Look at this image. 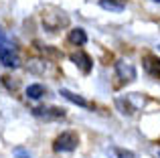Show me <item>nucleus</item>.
Segmentation results:
<instances>
[{
    "label": "nucleus",
    "instance_id": "39448f33",
    "mask_svg": "<svg viewBox=\"0 0 160 158\" xmlns=\"http://www.w3.org/2000/svg\"><path fill=\"white\" fill-rule=\"evenodd\" d=\"M35 116L39 118H47V120H59L65 118V110L63 107H35Z\"/></svg>",
    "mask_w": 160,
    "mask_h": 158
},
{
    "label": "nucleus",
    "instance_id": "2eb2a0df",
    "mask_svg": "<svg viewBox=\"0 0 160 158\" xmlns=\"http://www.w3.org/2000/svg\"><path fill=\"white\" fill-rule=\"evenodd\" d=\"M158 51H160V45H158Z\"/></svg>",
    "mask_w": 160,
    "mask_h": 158
},
{
    "label": "nucleus",
    "instance_id": "ddd939ff",
    "mask_svg": "<svg viewBox=\"0 0 160 158\" xmlns=\"http://www.w3.org/2000/svg\"><path fill=\"white\" fill-rule=\"evenodd\" d=\"M14 154H16V156H20V158H28V156H31L27 150H20V148H16V150H14Z\"/></svg>",
    "mask_w": 160,
    "mask_h": 158
},
{
    "label": "nucleus",
    "instance_id": "9d476101",
    "mask_svg": "<svg viewBox=\"0 0 160 158\" xmlns=\"http://www.w3.org/2000/svg\"><path fill=\"white\" fill-rule=\"evenodd\" d=\"M45 93H47V89H45L41 83H32V85L27 87V97L28 99H41Z\"/></svg>",
    "mask_w": 160,
    "mask_h": 158
},
{
    "label": "nucleus",
    "instance_id": "f03ea898",
    "mask_svg": "<svg viewBox=\"0 0 160 158\" xmlns=\"http://www.w3.org/2000/svg\"><path fill=\"white\" fill-rule=\"evenodd\" d=\"M0 61H2L6 67H18V55H16L14 47L4 43L2 39H0Z\"/></svg>",
    "mask_w": 160,
    "mask_h": 158
},
{
    "label": "nucleus",
    "instance_id": "9b49d317",
    "mask_svg": "<svg viewBox=\"0 0 160 158\" xmlns=\"http://www.w3.org/2000/svg\"><path fill=\"white\" fill-rule=\"evenodd\" d=\"M116 106L120 107V111H122L124 116H132L134 111H136V106H132L128 97H118V99H116Z\"/></svg>",
    "mask_w": 160,
    "mask_h": 158
},
{
    "label": "nucleus",
    "instance_id": "0eeeda50",
    "mask_svg": "<svg viewBox=\"0 0 160 158\" xmlns=\"http://www.w3.org/2000/svg\"><path fill=\"white\" fill-rule=\"evenodd\" d=\"M67 39H69V43H73V45H77V47H81V45L87 43V32L83 31L81 27H75V28H71V31H69Z\"/></svg>",
    "mask_w": 160,
    "mask_h": 158
},
{
    "label": "nucleus",
    "instance_id": "f257e3e1",
    "mask_svg": "<svg viewBox=\"0 0 160 158\" xmlns=\"http://www.w3.org/2000/svg\"><path fill=\"white\" fill-rule=\"evenodd\" d=\"M79 144V138L75 132H61L53 142V150L55 152H73Z\"/></svg>",
    "mask_w": 160,
    "mask_h": 158
},
{
    "label": "nucleus",
    "instance_id": "4468645a",
    "mask_svg": "<svg viewBox=\"0 0 160 158\" xmlns=\"http://www.w3.org/2000/svg\"><path fill=\"white\" fill-rule=\"evenodd\" d=\"M152 2H158V4H160V0H152Z\"/></svg>",
    "mask_w": 160,
    "mask_h": 158
},
{
    "label": "nucleus",
    "instance_id": "1a4fd4ad",
    "mask_svg": "<svg viewBox=\"0 0 160 158\" xmlns=\"http://www.w3.org/2000/svg\"><path fill=\"white\" fill-rule=\"evenodd\" d=\"M99 6L109 12H122L126 8V2L124 0H99Z\"/></svg>",
    "mask_w": 160,
    "mask_h": 158
},
{
    "label": "nucleus",
    "instance_id": "6e6552de",
    "mask_svg": "<svg viewBox=\"0 0 160 158\" xmlns=\"http://www.w3.org/2000/svg\"><path fill=\"white\" fill-rule=\"evenodd\" d=\"M59 93H61V95H63L65 99H69L71 103H75V106H79V107H89V103H87V99H83L81 95L73 93V91H69V89H61Z\"/></svg>",
    "mask_w": 160,
    "mask_h": 158
},
{
    "label": "nucleus",
    "instance_id": "7ed1b4c3",
    "mask_svg": "<svg viewBox=\"0 0 160 158\" xmlns=\"http://www.w3.org/2000/svg\"><path fill=\"white\" fill-rule=\"evenodd\" d=\"M142 67H144V71L148 73L150 77H160V57L152 55V53L144 55V59H142Z\"/></svg>",
    "mask_w": 160,
    "mask_h": 158
},
{
    "label": "nucleus",
    "instance_id": "20e7f679",
    "mask_svg": "<svg viewBox=\"0 0 160 158\" xmlns=\"http://www.w3.org/2000/svg\"><path fill=\"white\" fill-rule=\"evenodd\" d=\"M116 73L120 75V79H124V81H134V79H136V67H134L130 61H124V59H120L116 63Z\"/></svg>",
    "mask_w": 160,
    "mask_h": 158
},
{
    "label": "nucleus",
    "instance_id": "f8f14e48",
    "mask_svg": "<svg viewBox=\"0 0 160 158\" xmlns=\"http://www.w3.org/2000/svg\"><path fill=\"white\" fill-rule=\"evenodd\" d=\"M113 152H116L118 158H138L132 150H126V148H113Z\"/></svg>",
    "mask_w": 160,
    "mask_h": 158
},
{
    "label": "nucleus",
    "instance_id": "423d86ee",
    "mask_svg": "<svg viewBox=\"0 0 160 158\" xmlns=\"http://www.w3.org/2000/svg\"><path fill=\"white\" fill-rule=\"evenodd\" d=\"M71 61H73V63L77 65V67L81 69L83 73H89V71H91V67H93V63H91L89 55H87V53H83V51L73 53V55H71Z\"/></svg>",
    "mask_w": 160,
    "mask_h": 158
}]
</instances>
